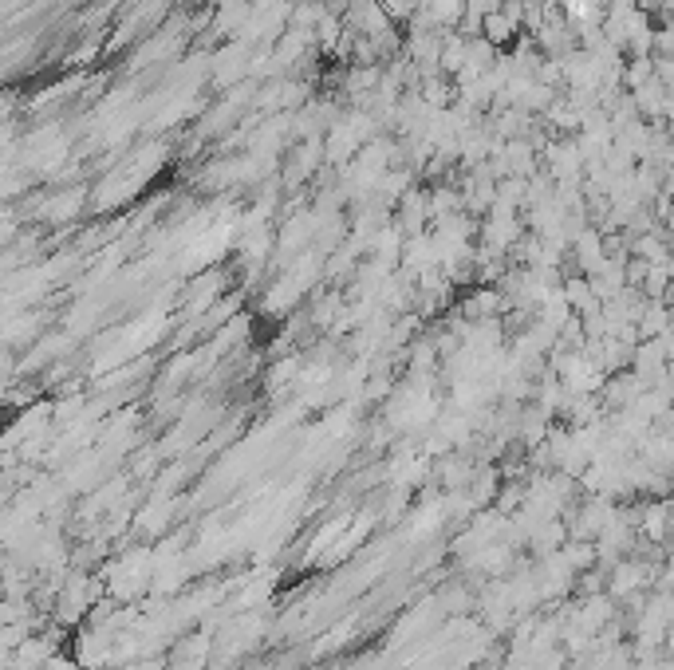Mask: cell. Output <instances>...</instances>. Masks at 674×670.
<instances>
[{"instance_id":"obj_1","label":"cell","mask_w":674,"mask_h":670,"mask_svg":"<svg viewBox=\"0 0 674 670\" xmlns=\"http://www.w3.org/2000/svg\"><path fill=\"white\" fill-rule=\"evenodd\" d=\"M517 28H521V24H517V20H509V16L497 8V12H489V16L481 20V40H489L493 48H505V44H513V40H517Z\"/></svg>"}]
</instances>
